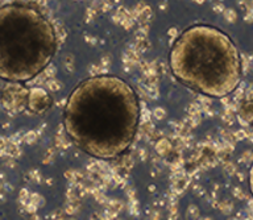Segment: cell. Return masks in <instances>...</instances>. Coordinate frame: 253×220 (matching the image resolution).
<instances>
[{
	"instance_id": "obj_4",
	"label": "cell",
	"mask_w": 253,
	"mask_h": 220,
	"mask_svg": "<svg viewBox=\"0 0 253 220\" xmlns=\"http://www.w3.org/2000/svg\"><path fill=\"white\" fill-rule=\"evenodd\" d=\"M53 99L50 94L46 90L36 87L32 88L28 92V99H26V108L33 113H44L52 107Z\"/></svg>"
},
{
	"instance_id": "obj_2",
	"label": "cell",
	"mask_w": 253,
	"mask_h": 220,
	"mask_svg": "<svg viewBox=\"0 0 253 220\" xmlns=\"http://www.w3.org/2000/svg\"><path fill=\"white\" fill-rule=\"evenodd\" d=\"M169 66L179 83L210 98L231 95L243 79L236 43L208 24L190 25L178 34L169 52Z\"/></svg>"
},
{
	"instance_id": "obj_1",
	"label": "cell",
	"mask_w": 253,
	"mask_h": 220,
	"mask_svg": "<svg viewBox=\"0 0 253 220\" xmlns=\"http://www.w3.org/2000/svg\"><path fill=\"white\" fill-rule=\"evenodd\" d=\"M137 92L117 75L86 78L63 108V128L79 150L98 160H115L133 144L140 124Z\"/></svg>"
},
{
	"instance_id": "obj_5",
	"label": "cell",
	"mask_w": 253,
	"mask_h": 220,
	"mask_svg": "<svg viewBox=\"0 0 253 220\" xmlns=\"http://www.w3.org/2000/svg\"><path fill=\"white\" fill-rule=\"evenodd\" d=\"M248 182H249V190H250V194L253 195V164L249 169V177H248Z\"/></svg>"
},
{
	"instance_id": "obj_3",
	"label": "cell",
	"mask_w": 253,
	"mask_h": 220,
	"mask_svg": "<svg viewBox=\"0 0 253 220\" xmlns=\"http://www.w3.org/2000/svg\"><path fill=\"white\" fill-rule=\"evenodd\" d=\"M57 53V33L44 13L31 3L0 5V79L24 83L50 65Z\"/></svg>"
}]
</instances>
